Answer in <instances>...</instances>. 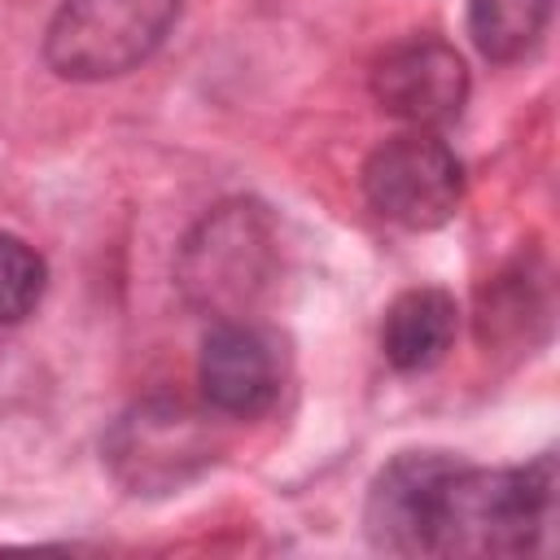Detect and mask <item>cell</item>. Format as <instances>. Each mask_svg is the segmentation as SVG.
<instances>
[{"label": "cell", "instance_id": "cell-10", "mask_svg": "<svg viewBox=\"0 0 560 560\" xmlns=\"http://www.w3.org/2000/svg\"><path fill=\"white\" fill-rule=\"evenodd\" d=\"M529 324H547V293L542 280H534L525 271V262L499 271L490 280V289H481L477 302V337L481 346H499V341H529Z\"/></svg>", "mask_w": 560, "mask_h": 560}, {"label": "cell", "instance_id": "cell-11", "mask_svg": "<svg viewBox=\"0 0 560 560\" xmlns=\"http://www.w3.org/2000/svg\"><path fill=\"white\" fill-rule=\"evenodd\" d=\"M44 289H48L44 254L22 236L0 232V324L9 328L35 315V306L44 302Z\"/></svg>", "mask_w": 560, "mask_h": 560}, {"label": "cell", "instance_id": "cell-3", "mask_svg": "<svg viewBox=\"0 0 560 560\" xmlns=\"http://www.w3.org/2000/svg\"><path fill=\"white\" fill-rule=\"evenodd\" d=\"M223 416L175 394L136 398L101 438L109 477L136 499H166L206 477L223 455Z\"/></svg>", "mask_w": 560, "mask_h": 560}, {"label": "cell", "instance_id": "cell-9", "mask_svg": "<svg viewBox=\"0 0 560 560\" xmlns=\"http://www.w3.org/2000/svg\"><path fill=\"white\" fill-rule=\"evenodd\" d=\"M551 0H468V35L494 66H512L542 44Z\"/></svg>", "mask_w": 560, "mask_h": 560}, {"label": "cell", "instance_id": "cell-5", "mask_svg": "<svg viewBox=\"0 0 560 560\" xmlns=\"http://www.w3.org/2000/svg\"><path fill=\"white\" fill-rule=\"evenodd\" d=\"M359 188L385 223H398L407 232H433L459 214L464 162L438 131L411 127L368 153Z\"/></svg>", "mask_w": 560, "mask_h": 560}, {"label": "cell", "instance_id": "cell-2", "mask_svg": "<svg viewBox=\"0 0 560 560\" xmlns=\"http://www.w3.org/2000/svg\"><path fill=\"white\" fill-rule=\"evenodd\" d=\"M280 276L276 214L254 197L210 206L175 249V289L206 319H249Z\"/></svg>", "mask_w": 560, "mask_h": 560}, {"label": "cell", "instance_id": "cell-6", "mask_svg": "<svg viewBox=\"0 0 560 560\" xmlns=\"http://www.w3.org/2000/svg\"><path fill=\"white\" fill-rule=\"evenodd\" d=\"M368 88L381 114L420 131H442L464 114L472 79L455 44L442 35H411L372 66Z\"/></svg>", "mask_w": 560, "mask_h": 560}, {"label": "cell", "instance_id": "cell-4", "mask_svg": "<svg viewBox=\"0 0 560 560\" xmlns=\"http://www.w3.org/2000/svg\"><path fill=\"white\" fill-rule=\"evenodd\" d=\"M184 0H61L44 31V61L70 83H105L144 66Z\"/></svg>", "mask_w": 560, "mask_h": 560}, {"label": "cell", "instance_id": "cell-1", "mask_svg": "<svg viewBox=\"0 0 560 560\" xmlns=\"http://www.w3.org/2000/svg\"><path fill=\"white\" fill-rule=\"evenodd\" d=\"M556 521V455L516 468L402 451L368 486L363 534L389 556L512 560L534 556Z\"/></svg>", "mask_w": 560, "mask_h": 560}, {"label": "cell", "instance_id": "cell-7", "mask_svg": "<svg viewBox=\"0 0 560 560\" xmlns=\"http://www.w3.org/2000/svg\"><path fill=\"white\" fill-rule=\"evenodd\" d=\"M197 385L206 407H214L223 420L267 416L284 389L280 341L254 319H214L201 337Z\"/></svg>", "mask_w": 560, "mask_h": 560}, {"label": "cell", "instance_id": "cell-8", "mask_svg": "<svg viewBox=\"0 0 560 560\" xmlns=\"http://www.w3.org/2000/svg\"><path fill=\"white\" fill-rule=\"evenodd\" d=\"M459 332V306L446 289L420 284L398 293L381 319V354L394 372H429L446 359Z\"/></svg>", "mask_w": 560, "mask_h": 560}]
</instances>
